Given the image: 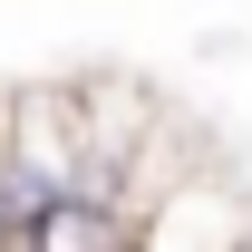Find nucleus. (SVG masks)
I'll return each mask as SVG.
<instances>
[{
  "instance_id": "f257e3e1",
  "label": "nucleus",
  "mask_w": 252,
  "mask_h": 252,
  "mask_svg": "<svg viewBox=\"0 0 252 252\" xmlns=\"http://www.w3.org/2000/svg\"><path fill=\"white\" fill-rule=\"evenodd\" d=\"M126 233H136L126 214H107V204H78V194H68V204H49V214H39L30 252H126Z\"/></svg>"
},
{
  "instance_id": "f03ea898",
  "label": "nucleus",
  "mask_w": 252,
  "mask_h": 252,
  "mask_svg": "<svg viewBox=\"0 0 252 252\" xmlns=\"http://www.w3.org/2000/svg\"><path fill=\"white\" fill-rule=\"evenodd\" d=\"M0 252H30V233H10V243H0Z\"/></svg>"
},
{
  "instance_id": "7ed1b4c3",
  "label": "nucleus",
  "mask_w": 252,
  "mask_h": 252,
  "mask_svg": "<svg viewBox=\"0 0 252 252\" xmlns=\"http://www.w3.org/2000/svg\"><path fill=\"white\" fill-rule=\"evenodd\" d=\"M0 243H10V223H0Z\"/></svg>"
}]
</instances>
